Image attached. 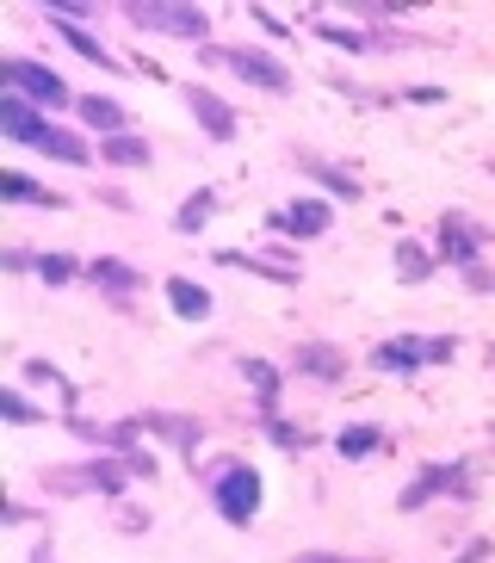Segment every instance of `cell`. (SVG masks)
<instances>
[{
	"label": "cell",
	"mask_w": 495,
	"mask_h": 563,
	"mask_svg": "<svg viewBox=\"0 0 495 563\" xmlns=\"http://www.w3.org/2000/svg\"><path fill=\"white\" fill-rule=\"evenodd\" d=\"M198 483H205V496H211V508L223 514V527H254V514H261V496H266V483L261 471L248 459H211V464H193Z\"/></svg>",
	"instance_id": "obj_1"
},
{
	"label": "cell",
	"mask_w": 495,
	"mask_h": 563,
	"mask_svg": "<svg viewBox=\"0 0 495 563\" xmlns=\"http://www.w3.org/2000/svg\"><path fill=\"white\" fill-rule=\"evenodd\" d=\"M124 25L155 32V37H186L198 51H205V37H211V13H205V7H186V0H131V7H124Z\"/></svg>",
	"instance_id": "obj_2"
},
{
	"label": "cell",
	"mask_w": 495,
	"mask_h": 563,
	"mask_svg": "<svg viewBox=\"0 0 495 563\" xmlns=\"http://www.w3.org/2000/svg\"><path fill=\"white\" fill-rule=\"evenodd\" d=\"M198 56L217 63V68H230L235 81L261 87V93H292V68H285L273 51H254V44H205Z\"/></svg>",
	"instance_id": "obj_3"
},
{
	"label": "cell",
	"mask_w": 495,
	"mask_h": 563,
	"mask_svg": "<svg viewBox=\"0 0 495 563\" xmlns=\"http://www.w3.org/2000/svg\"><path fill=\"white\" fill-rule=\"evenodd\" d=\"M0 81H7V93L44 106V112H63V106H75V93H68L63 75H56V68H44V63H32V56H7V63H0Z\"/></svg>",
	"instance_id": "obj_4"
},
{
	"label": "cell",
	"mask_w": 495,
	"mask_h": 563,
	"mask_svg": "<svg viewBox=\"0 0 495 563\" xmlns=\"http://www.w3.org/2000/svg\"><path fill=\"white\" fill-rule=\"evenodd\" d=\"M440 496H471V471H464L459 459L421 464V471H415V483L403 489V496H396V508L415 514V508H428V501H440Z\"/></svg>",
	"instance_id": "obj_5"
},
{
	"label": "cell",
	"mask_w": 495,
	"mask_h": 563,
	"mask_svg": "<svg viewBox=\"0 0 495 563\" xmlns=\"http://www.w3.org/2000/svg\"><path fill=\"white\" fill-rule=\"evenodd\" d=\"M266 230L279 242H316L334 230V199H292L279 211H266Z\"/></svg>",
	"instance_id": "obj_6"
},
{
	"label": "cell",
	"mask_w": 495,
	"mask_h": 563,
	"mask_svg": "<svg viewBox=\"0 0 495 563\" xmlns=\"http://www.w3.org/2000/svg\"><path fill=\"white\" fill-rule=\"evenodd\" d=\"M433 242H440V261H446V266H459V273H477V254L490 249V230H483V223H471L464 211H446V217H440V235H433Z\"/></svg>",
	"instance_id": "obj_7"
},
{
	"label": "cell",
	"mask_w": 495,
	"mask_h": 563,
	"mask_svg": "<svg viewBox=\"0 0 495 563\" xmlns=\"http://www.w3.org/2000/svg\"><path fill=\"white\" fill-rule=\"evenodd\" d=\"M0 131H7V143L44 150V136L56 131V124H50L44 106H32V100H19V93H7V100H0Z\"/></svg>",
	"instance_id": "obj_8"
},
{
	"label": "cell",
	"mask_w": 495,
	"mask_h": 563,
	"mask_svg": "<svg viewBox=\"0 0 495 563\" xmlns=\"http://www.w3.org/2000/svg\"><path fill=\"white\" fill-rule=\"evenodd\" d=\"M44 19H50V32L63 37V44H68V51H75V56H87V63H94V68H106V75H131V68H124V63H118L112 51H106V44H99L94 32H87L81 19L56 13V7H44Z\"/></svg>",
	"instance_id": "obj_9"
},
{
	"label": "cell",
	"mask_w": 495,
	"mask_h": 563,
	"mask_svg": "<svg viewBox=\"0 0 495 563\" xmlns=\"http://www.w3.org/2000/svg\"><path fill=\"white\" fill-rule=\"evenodd\" d=\"M186 106H193V118H198V131L211 136V143H235V106L223 100V93H211V87H186Z\"/></svg>",
	"instance_id": "obj_10"
},
{
	"label": "cell",
	"mask_w": 495,
	"mask_h": 563,
	"mask_svg": "<svg viewBox=\"0 0 495 563\" xmlns=\"http://www.w3.org/2000/svg\"><path fill=\"white\" fill-rule=\"evenodd\" d=\"M292 365L304 372V378H316V384H341L353 360H346V347H334V341H297Z\"/></svg>",
	"instance_id": "obj_11"
},
{
	"label": "cell",
	"mask_w": 495,
	"mask_h": 563,
	"mask_svg": "<svg viewBox=\"0 0 495 563\" xmlns=\"http://www.w3.org/2000/svg\"><path fill=\"white\" fill-rule=\"evenodd\" d=\"M143 421V433H155V440H167V446H180L186 459L198 452V440H205V421L198 415H167V409H148V415H136Z\"/></svg>",
	"instance_id": "obj_12"
},
{
	"label": "cell",
	"mask_w": 495,
	"mask_h": 563,
	"mask_svg": "<svg viewBox=\"0 0 495 563\" xmlns=\"http://www.w3.org/2000/svg\"><path fill=\"white\" fill-rule=\"evenodd\" d=\"M217 266H230V273H254V279L266 285H304V266H279V261H266V254H248V249H217Z\"/></svg>",
	"instance_id": "obj_13"
},
{
	"label": "cell",
	"mask_w": 495,
	"mask_h": 563,
	"mask_svg": "<svg viewBox=\"0 0 495 563\" xmlns=\"http://www.w3.org/2000/svg\"><path fill=\"white\" fill-rule=\"evenodd\" d=\"M87 279H94L112 303H131V291L143 285V273H136L131 261H118V254H99V261H87Z\"/></svg>",
	"instance_id": "obj_14"
},
{
	"label": "cell",
	"mask_w": 495,
	"mask_h": 563,
	"mask_svg": "<svg viewBox=\"0 0 495 563\" xmlns=\"http://www.w3.org/2000/svg\"><path fill=\"white\" fill-rule=\"evenodd\" d=\"M372 365H378V372H396V378H409V372H421V365H428V341H415V334L378 341V347H372Z\"/></svg>",
	"instance_id": "obj_15"
},
{
	"label": "cell",
	"mask_w": 495,
	"mask_h": 563,
	"mask_svg": "<svg viewBox=\"0 0 495 563\" xmlns=\"http://www.w3.org/2000/svg\"><path fill=\"white\" fill-rule=\"evenodd\" d=\"M75 112H81V124H87V131H99V136H124V131H131V106L106 100V93H81Z\"/></svg>",
	"instance_id": "obj_16"
},
{
	"label": "cell",
	"mask_w": 495,
	"mask_h": 563,
	"mask_svg": "<svg viewBox=\"0 0 495 563\" xmlns=\"http://www.w3.org/2000/svg\"><path fill=\"white\" fill-rule=\"evenodd\" d=\"M162 291H167V310L180 316V322H205V316H211V291L198 279H186V273H167Z\"/></svg>",
	"instance_id": "obj_17"
},
{
	"label": "cell",
	"mask_w": 495,
	"mask_h": 563,
	"mask_svg": "<svg viewBox=\"0 0 495 563\" xmlns=\"http://www.w3.org/2000/svg\"><path fill=\"white\" fill-rule=\"evenodd\" d=\"M297 167H304V174H310L316 186H322V192H329V199H341V205H360V174H346V167H334V162H316V155H297Z\"/></svg>",
	"instance_id": "obj_18"
},
{
	"label": "cell",
	"mask_w": 495,
	"mask_h": 563,
	"mask_svg": "<svg viewBox=\"0 0 495 563\" xmlns=\"http://www.w3.org/2000/svg\"><path fill=\"white\" fill-rule=\"evenodd\" d=\"M0 199L7 205H37V211H68L63 192H50V186L25 180V174H0Z\"/></svg>",
	"instance_id": "obj_19"
},
{
	"label": "cell",
	"mask_w": 495,
	"mask_h": 563,
	"mask_svg": "<svg viewBox=\"0 0 495 563\" xmlns=\"http://www.w3.org/2000/svg\"><path fill=\"white\" fill-rule=\"evenodd\" d=\"M242 378H248V390H254V402H261V415H279V390H285L279 365L273 360H242Z\"/></svg>",
	"instance_id": "obj_20"
},
{
	"label": "cell",
	"mask_w": 495,
	"mask_h": 563,
	"mask_svg": "<svg viewBox=\"0 0 495 563\" xmlns=\"http://www.w3.org/2000/svg\"><path fill=\"white\" fill-rule=\"evenodd\" d=\"M99 162L106 167H148L155 150H148V136L124 131V136H99Z\"/></svg>",
	"instance_id": "obj_21"
},
{
	"label": "cell",
	"mask_w": 495,
	"mask_h": 563,
	"mask_svg": "<svg viewBox=\"0 0 495 563\" xmlns=\"http://www.w3.org/2000/svg\"><path fill=\"white\" fill-rule=\"evenodd\" d=\"M384 446V428L378 421H346L341 433H334V452H341L346 464H360V459H372V452Z\"/></svg>",
	"instance_id": "obj_22"
},
{
	"label": "cell",
	"mask_w": 495,
	"mask_h": 563,
	"mask_svg": "<svg viewBox=\"0 0 495 563\" xmlns=\"http://www.w3.org/2000/svg\"><path fill=\"white\" fill-rule=\"evenodd\" d=\"M391 266H396V279L403 285H428L433 279V249H421V242H396V254H391Z\"/></svg>",
	"instance_id": "obj_23"
},
{
	"label": "cell",
	"mask_w": 495,
	"mask_h": 563,
	"mask_svg": "<svg viewBox=\"0 0 495 563\" xmlns=\"http://www.w3.org/2000/svg\"><path fill=\"white\" fill-rule=\"evenodd\" d=\"M44 155L50 162H68V167H94V143H87L81 131H68V124H56V131L44 136Z\"/></svg>",
	"instance_id": "obj_24"
},
{
	"label": "cell",
	"mask_w": 495,
	"mask_h": 563,
	"mask_svg": "<svg viewBox=\"0 0 495 563\" xmlns=\"http://www.w3.org/2000/svg\"><path fill=\"white\" fill-rule=\"evenodd\" d=\"M211 211H217V192H211V186H198V192H186V199H180V211H174V235H205Z\"/></svg>",
	"instance_id": "obj_25"
},
{
	"label": "cell",
	"mask_w": 495,
	"mask_h": 563,
	"mask_svg": "<svg viewBox=\"0 0 495 563\" xmlns=\"http://www.w3.org/2000/svg\"><path fill=\"white\" fill-rule=\"evenodd\" d=\"M44 489H50V496H94L87 459H81V464H50V471H44Z\"/></svg>",
	"instance_id": "obj_26"
},
{
	"label": "cell",
	"mask_w": 495,
	"mask_h": 563,
	"mask_svg": "<svg viewBox=\"0 0 495 563\" xmlns=\"http://www.w3.org/2000/svg\"><path fill=\"white\" fill-rule=\"evenodd\" d=\"M310 32L322 37V44H334V51H353V56H360V51H372V44H378V37H372V32H360V25H334V19H316Z\"/></svg>",
	"instance_id": "obj_27"
},
{
	"label": "cell",
	"mask_w": 495,
	"mask_h": 563,
	"mask_svg": "<svg viewBox=\"0 0 495 563\" xmlns=\"http://www.w3.org/2000/svg\"><path fill=\"white\" fill-rule=\"evenodd\" d=\"M37 279L44 285H75V279H87V261H75L68 249H50L44 261H37Z\"/></svg>",
	"instance_id": "obj_28"
},
{
	"label": "cell",
	"mask_w": 495,
	"mask_h": 563,
	"mask_svg": "<svg viewBox=\"0 0 495 563\" xmlns=\"http://www.w3.org/2000/svg\"><path fill=\"white\" fill-rule=\"evenodd\" d=\"M261 433H266L279 452H304V446H310V433L292 428V421H279V415H261Z\"/></svg>",
	"instance_id": "obj_29"
},
{
	"label": "cell",
	"mask_w": 495,
	"mask_h": 563,
	"mask_svg": "<svg viewBox=\"0 0 495 563\" xmlns=\"http://www.w3.org/2000/svg\"><path fill=\"white\" fill-rule=\"evenodd\" d=\"M0 415H7L13 428H37V421H44V409H37L25 390H7V397H0Z\"/></svg>",
	"instance_id": "obj_30"
},
{
	"label": "cell",
	"mask_w": 495,
	"mask_h": 563,
	"mask_svg": "<svg viewBox=\"0 0 495 563\" xmlns=\"http://www.w3.org/2000/svg\"><path fill=\"white\" fill-rule=\"evenodd\" d=\"M25 378H32V384H56V390H63V397L75 402V384H68V378H63V372H56L50 360H25Z\"/></svg>",
	"instance_id": "obj_31"
},
{
	"label": "cell",
	"mask_w": 495,
	"mask_h": 563,
	"mask_svg": "<svg viewBox=\"0 0 495 563\" xmlns=\"http://www.w3.org/2000/svg\"><path fill=\"white\" fill-rule=\"evenodd\" d=\"M459 360V341H452V334H433L428 341V365H452Z\"/></svg>",
	"instance_id": "obj_32"
},
{
	"label": "cell",
	"mask_w": 495,
	"mask_h": 563,
	"mask_svg": "<svg viewBox=\"0 0 495 563\" xmlns=\"http://www.w3.org/2000/svg\"><path fill=\"white\" fill-rule=\"evenodd\" d=\"M124 471H131V477H155V471H162V464H155V452H124Z\"/></svg>",
	"instance_id": "obj_33"
},
{
	"label": "cell",
	"mask_w": 495,
	"mask_h": 563,
	"mask_svg": "<svg viewBox=\"0 0 495 563\" xmlns=\"http://www.w3.org/2000/svg\"><path fill=\"white\" fill-rule=\"evenodd\" d=\"M248 19H261V32H266V37H285V32H292V25H285L279 13H273V7H254Z\"/></svg>",
	"instance_id": "obj_34"
},
{
	"label": "cell",
	"mask_w": 495,
	"mask_h": 563,
	"mask_svg": "<svg viewBox=\"0 0 495 563\" xmlns=\"http://www.w3.org/2000/svg\"><path fill=\"white\" fill-rule=\"evenodd\" d=\"M37 261H44V254H32V249H7V273H37Z\"/></svg>",
	"instance_id": "obj_35"
},
{
	"label": "cell",
	"mask_w": 495,
	"mask_h": 563,
	"mask_svg": "<svg viewBox=\"0 0 495 563\" xmlns=\"http://www.w3.org/2000/svg\"><path fill=\"white\" fill-rule=\"evenodd\" d=\"M403 100H409V106H440V100H446V87H409Z\"/></svg>",
	"instance_id": "obj_36"
},
{
	"label": "cell",
	"mask_w": 495,
	"mask_h": 563,
	"mask_svg": "<svg viewBox=\"0 0 495 563\" xmlns=\"http://www.w3.org/2000/svg\"><path fill=\"white\" fill-rule=\"evenodd\" d=\"M118 527H124V532H143V527H148V514H143V508H131V501H124V508H118Z\"/></svg>",
	"instance_id": "obj_37"
},
{
	"label": "cell",
	"mask_w": 495,
	"mask_h": 563,
	"mask_svg": "<svg viewBox=\"0 0 495 563\" xmlns=\"http://www.w3.org/2000/svg\"><path fill=\"white\" fill-rule=\"evenodd\" d=\"M99 205H112V211H131V192H124V186H99Z\"/></svg>",
	"instance_id": "obj_38"
},
{
	"label": "cell",
	"mask_w": 495,
	"mask_h": 563,
	"mask_svg": "<svg viewBox=\"0 0 495 563\" xmlns=\"http://www.w3.org/2000/svg\"><path fill=\"white\" fill-rule=\"evenodd\" d=\"M490 551H495L490 539H471V545H464V551H459V558H452V563H483V558H490Z\"/></svg>",
	"instance_id": "obj_39"
},
{
	"label": "cell",
	"mask_w": 495,
	"mask_h": 563,
	"mask_svg": "<svg viewBox=\"0 0 495 563\" xmlns=\"http://www.w3.org/2000/svg\"><path fill=\"white\" fill-rule=\"evenodd\" d=\"M292 563H360V558H341V551H297Z\"/></svg>",
	"instance_id": "obj_40"
},
{
	"label": "cell",
	"mask_w": 495,
	"mask_h": 563,
	"mask_svg": "<svg viewBox=\"0 0 495 563\" xmlns=\"http://www.w3.org/2000/svg\"><path fill=\"white\" fill-rule=\"evenodd\" d=\"M0 514H7V527H25V520H32V508H25V501H7Z\"/></svg>",
	"instance_id": "obj_41"
},
{
	"label": "cell",
	"mask_w": 495,
	"mask_h": 563,
	"mask_svg": "<svg viewBox=\"0 0 495 563\" xmlns=\"http://www.w3.org/2000/svg\"><path fill=\"white\" fill-rule=\"evenodd\" d=\"M32 563H56V558H50V545H37V551H32Z\"/></svg>",
	"instance_id": "obj_42"
}]
</instances>
